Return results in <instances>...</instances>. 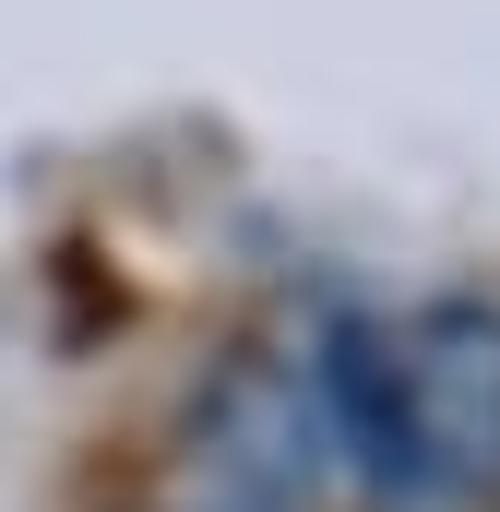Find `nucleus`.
Returning <instances> with one entry per match:
<instances>
[{
  "label": "nucleus",
  "mask_w": 500,
  "mask_h": 512,
  "mask_svg": "<svg viewBox=\"0 0 500 512\" xmlns=\"http://www.w3.org/2000/svg\"><path fill=\"white\" fill-rule=\"evenodd\" d=\"M346 429L393 489H489L500 477V310L441 298L405 334H358L334 358Z\"/></svg>",
  "instance_id": "obj_1"
},
{
  "label": "nucleus",
  "mask_w": 500,
  "mask_h": 512,
  "mask_svg": "<svg viewBox=\"0 0 500 512\" xmlns=\"http://www.w3.org/2000/svg\"><path fill=\"white\" fill-rule=\"evenodd\" d=\"M310 477H322L310 405L274 382L262 358H239L227 382L203 393V417H191V501H227V512H310Z\"/></svg>",
  "instance_id": "obj_2"
},
{
  "label": "nucleus",
  "mask_w": 500,
  "mask_h": 512,
  "mask_svg": "<svg viewBox=\"0 0 500 512\" xmlns=\"http://www.w3.org/2000/svg\"><path fill=\"white\" fill-rule=\"evenodd\" d=\"M179 512H227V501H179Z\"/></svg>",
  "instance_id": "obj_3"
}]
</instances>
